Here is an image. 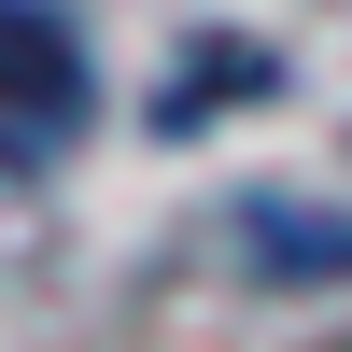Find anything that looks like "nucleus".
<instances>
[{
    "instance_id": "1",
    "label": "nucleus",
    "mask_w": 352,
    "mask_h": 352,
    "mask_svg": "<svg viewBox=\"0 0 352 352\" xmlns=\"http://www.w3.org/2000/svg\"><path fill=\"white\" fill-rule=\"evenodd\" d=\"M240 254L282 282H352V212H296V197H254L240 212Z\"/></svg>"
}]
</instances>
